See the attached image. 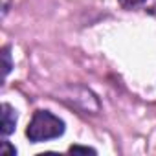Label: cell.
Returning a JSON list of instances; mask_svg holds the SVG:
<instances>
[{
	"label": "cell",
	"mask_w": 156,
	"mask_h": 156,
	"mask_svg": "<svg viewBox=\"0 0 156 156\" xmlns=\"http://www.w3.org/2000/svg\"><path fill=\"white\" fill-rule=\"evenodd\" d=\"M64 134V121L50 110H37L26 129V136L31 143H41Z\"/></svg>",
	"instance_id": "cell-1"
},
{
	"label": "cell",
	"mask_w": 156,
	"mask_h": 156,
	"mask_svg": "<svg viewBox=\"0 0 156 156\" xmlns=\"http://www.w3.org/2000/svg\"><path fill=\"white\" fill-rule=\"evenodd\" d=\"M61 101H64L66 105L77 108V110H81L85 114H98L99 112V101L96 98L94 92H90L88 88L85 87H79V85H70L66 88H62L59 92Z\"/></svg>",
	"instance_id": "cell-2"
},
{
	"label": "cell",
	"mask_w": 156,
	"mask_h": 156,
	"mask_svg": "<svg viewBox=\"0 0 156 156\" xmlns=\"http://www.w3.org/2000/svg\"><path fill=\"white\" fill-rule=\"evenodd\" d=\"M17 127V110L9 105V103H4L2 105V136H9Z\"/></svg>",
	"instance_id": "cell-3"
},
{
	"label": "cell",
	"mask_w": 156,
	"mask_h": 156,
	"mask_svg": "<svg viewBox=\"0 0 156 156\" xmlns=\"http://www.w3.org/2000/svg\"><path fill=\"white\" fill-rule=\"evenodd\" d=\"M2 59H4V77H8L9 72H11V68H13V64H11V53H9L8 46L2 48Z\"/></svg>",
	"instance_id": "cell-4"
},
{
	"label": "cell",
	"mask_w": 156,
	"mask_h": 156,
	"mask_svg": "<svg viewBox=\"0 0 156 156\" xmlns=\"http://www.w3.org/2000/svg\"><path fill=\"white\" fill-rule=\"evenodd\" d=\"M119 6L125 8V9H136L140 6H145L147 4V0H118Z\"/></svg>",
	"instance_id": "cell-5"
},
{
	"label": "cell",
	"mask_w": 156,
	"mask_h": 156,
	"mask_svg": "<svg viewBox=\"0 0 156 156\" xmlns=\"http://www.w3.org/2000/svg\"><path fill=\"white\" fill-rule=\"evenodd\" d=\"M2 154H4V156H15V154H17V149L11 147L9 141L4 140V141H2Z\"/></svg>",
	"instance_id": "cell-6"
},
{
	"label": "cell",
	"mask_w": 156,
	"mask_h": 156,
	"mask_svg": "<svg viewBox=\"0 0 156 156\" xmlns=\"http://www.w3.org/2000/svg\"><path fill=\"white\" fill-rule=\"evenodd\" d=\"M70 152H92V154H96V149H90V147H79V145H72V147H70Z\"/></svg>",
	"instance_id": "cell-7"
},
{
	"label": "cell",
	"mask_w": 156,
	"mask_h": 156,
	"mask_svg": "<svg viewBox=\"0 0 156 156\" xmlns=\"http://www.w3.org/2000/svg\"><path fill=\"white\" fill-rule=\"evenodd\" d=\"M147 11L151 13V15H154L156 17V0H147Z\"/></svg>",
	"instance_id": "cell-8"
}]
</instances>
